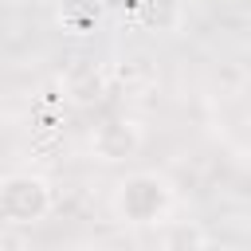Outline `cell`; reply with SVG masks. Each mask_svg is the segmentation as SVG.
<instances>
[{"mask_svg":"<svg viewBox=\"0 0 251 251\" xmlns=\"http://www.w3.org/2000/svg\"><path fill=\"white\" fill-rule=\"evenodd\" d=\"M169 208H173V184L161 173H129L114 192V212L137 227L165 220Z\"/></svg>","mask_w":251,"mask_h":251,"instance_id":"cell-1","label":"cell"},{"mask_svg":"<svg viewBox=\"0 0 251 251\" xmlns=\"http://www.w3.org/2000/svg\"><path fill=\"white\" fill-rule=\"evenodd\" d=\"M51 184L35 173H8L0 180V220L4 224H16V227H27V224H39L47 212H51Z\"/></svg>","mask_w":251,"mask_h":251,"instance_id":"cell-2","label":"cell"},{"mask_svg":"<svg viewBox=\"0 0 251 251\" xmlns=\"http://www.w3.org/2000/svg\"><path fill=\"white\" fill-rule=\"evenodd\" d=\"M141 141H145V133H141V126L133 118H106V122H98L90 129V153L98 161H106V165L137 157Z\"/></svg>","mask_w":251,"mask_h":251,"instance_id":"cell-3","label":"cell"},{"mask_svg":"<svg viewBox=\"0 0 251 251\" xmlns=\"http://www.w3.org/2000/svg\"><path fill=\"white\" fill-rule=\"evenodd\" d=\"M106 90H110V75L98 63H78L63 75V98H71L75 106H94L106 98Z\"/></svg>","mask_w":251,"mask_h":251,"instance_id":"cell-4","label":"cell"},{"mask_svg":"<svg viewBox=\"0 0 251 251\" xmlns=\"http://www.w3.org/2000/svg\"><path fill=\"white\" fill-rule=\"evenodd\" d=\"M102 20V0H63L59 4V27L67 35H90Z\"/></svg>","mask_w":251,"mask_h":251,"instance_id":"cell-5","label":"cell"},{"mask_svg":"<svg viewBox=\"0 0 251 251\" xmlns=\"http://www.w3.org/2000/svg\"><path fill=\"white\" fill-rule=\"evenodd\" d=\"M133 20L145 31H176L180 27V0H137Z\"/></svg>","mask_w":251,"mask_h":251,"instance_id":"cell-6","label":"cell"},{"mask_svg":"<svg viewBox=\"0 0 251 251\" xmlns=\"http://www.w3.org/2000/svg\"><path fill=\"white\" fill-rule=\"evenodd\" d=\"M165 243H169V247H204V243H208V235H204V231H196V227H176V231H169V235H165Z\"/></svg>","mask_w":251,"mask_h":251,"instance_id":"cell-7","label":"cell"}]
</instances>
